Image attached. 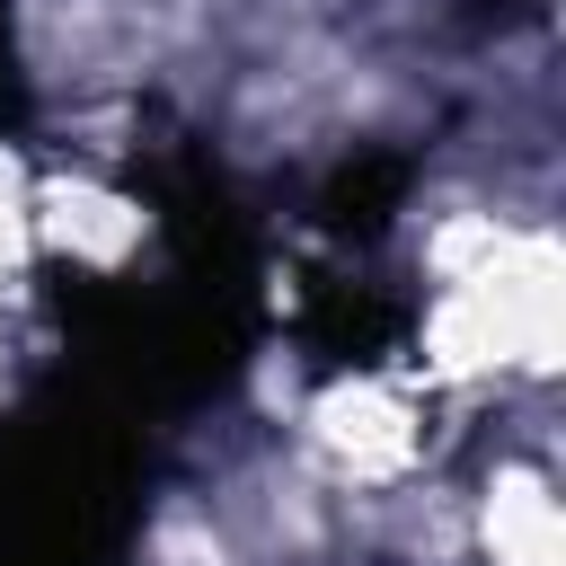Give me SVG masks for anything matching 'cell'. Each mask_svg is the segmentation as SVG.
I'll return each mask as SVG.
<instances>
[{"label":"cell","mask_w":566,"mask_h":566,"mask_svg":"<svg viewBox=\"0 0 566 566\" xmlns=\"http://www.w3.org/2000/svg\"><path fill=\"white\" fill-rule=\"evenodd\" d=\"M133 539V433L115 416L35 407L0 442V566H115Z\"/></svg>","instance_id":"6da1fadb"},{"label":"cell","mask_w":566,"mask_h":566,"mask_svg":"<svg viewBox=\"0 0 566 566\" xmlns=\"http://www.w3.org/2000/svg\"><path fill=\"white\" fill-rule=\"evenodd\" d=\"M18 106V80H9V0H0V115Z\"/></svg>","instance_id":"7a4b0ae2"}]
</instances>
